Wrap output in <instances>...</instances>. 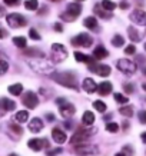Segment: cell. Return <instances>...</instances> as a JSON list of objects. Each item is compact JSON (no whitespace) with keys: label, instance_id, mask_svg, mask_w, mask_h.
<instances>
[{"label":"cell","instance_id":"b9f144b4","mask_svg":"<svg viewBox=\"0 0 146 156\" xmlns=\"http://www.w3.org/2000/svg\"><path fill=\"white\" fill-rule=\"evenodd\" d=\"M125 90H126V93H133V85H130V83L125 85Z\"/></svg>","mask_w":146,"mask_h":156},{"label":"cell","instance_id":"ab89813d","mask_svg":"<svg viewBox=\"0 0 146 156\" xmlns=\"http://www.w3.org/2000/svg\"><path fill=\"white\" fill-rule=\"evenodd\" d=\"M60 152H62V149H60V147H56V149H53V151L47 152V156H55V155H59Z\"/></svg>","mask_w":146,"mask_h":156},{"label":"cell","instance_id":"816d5d0a","mask_svg":"<svg viewBox=\"0 0 146 156\" xmlns=\"http://www.w3.org/2000/svg\"><path fill=\"white\" fill-rule=\"evenodd\" d=\"M142 87H143V89L146 90V83H143V86H142Z\"/></svg>","mask_w":146,"mask_h":156},{"label":"cell","instance_id":"ffe728a7","mask_svg":"<svg viewBox=\"0 0 146 156\" xmlns=\"http://www.w3.org/2000/svg\"><path fill=\"white\" fill-rule=\"evenodd\" d=\"M94 13L98 14L99 17H102V19H110L112 17V14H110V12H108V10H102V5H96L94 6Z\"/></svg>","mask_w":146,"mask_h":156},{"label":"cell","instance_id":"6da1fadb","mask_svg":"<svg viewBox=\"0 0 146 156\" xmlns=\"http://www.w3.org/2000/svg\"><path fill=\"white\" fill-rule=\"evenodd\" d=\"M27 63L33 70L39 72V73H43V75H49V73H52V72L55 70V67H53L52 63L49 60H46V59H43V57L34 59V60H27Z\"/></svg>","mask_w":146,"mask_h":156},{"label":"cell","instance_id":"603a6c76","mask_svg":"<svg viewBox=\"0 0 146 156\" xmlns=\"http://www.w3.org/2000/svg\"><path fill=\"white\" fill-rule=\"evenodd\" d=\"M96 73L102 77H106V76L110 75V67L108 65H99V66L96 67Z\"/></svg>","mask_w":146,"mask_h":156},{"label":"cell","instance_id":"52a82bcc","mask_svg":"<svg viewBox=\"0 0 146 156\" xmlns=\"http://www.w3.org/2000/svg\"><path fill=\"white\" fill-rule=\"evenodd\" d=\"M118 69L123 73H126V75H132L136 72V65L133 63L132 60H129V59H120L118 60Z\"/></svg>","mask_w":146,"mask_h":156},{"label":"cell","instance_id":"d6986e66","mask_svg":"<svg viewBox=\"0 0 146 156\" xmlns=\"http://www.w3.org/2000/svg\"><path fill=\"white\" fill-rule=\"evenodd\" d=\"M2 108H3L5 112H12V110H14V108H16V103H14L13 100L7 99V98H3V99H2Z\"/></svg>","mask_w":146,"mask_h":156},{"label":"cell","instance_id":"9f6ffc18","mask_svg":"<svg viewBox=\"0 0 146 156\" xmlns=\"http://www.w3.org/2000/svg\"><path fill=\"white\" fill-rule=\"evenodd\" d=\"M145 75H146V69H145Z\"/></svg>","mask_w":146,"mask_h":156},{"label":"cell","instance_id":"e0dca14e","mask_svg":"<svg viewBox=\"0 0 146 156\" xmlns=\"http://www.w3.org/2000/svg\"><path fill=\"white\" fill-rule=\"evenodd\" d=\"M108 56H109V53L103 46H98V48L93 50V59L94 60H100V59H105V57H108Z\"/></svg>","mask_w":146,"mask_h":156},{"label":"cell","instance_id":"7dc6e473","mask_svg":"<svg viewBox=\"0 0 146 156\" xmlns=\"http://www.w3.org/2000/svg\"><path fill=\"white\" fill-rule=\"evenodd\" d=\"M141 139H142V142H143V143H146V132H143L141 135Z\"/></svg>","mask_w":146,"mask_h":156},{"label":"cell","instance_id":"d6a6232c","mask_svg":"<svg viewBox=\"0 0 146 156\" xmlns=\"http://www.w3.org/2000/svg\"><path fill=\"white\" fill-rule=\"evenodd\" d=\"M106 130L110 133H116L119 130V125L115 122H109L108 125H106Z\"/></svg>","mask_w":146,"mask_h":156},{"label":"cell","instance_id":"9c48e42d","mask_svg":"<svg viewBox=\"0 0 146 156\" xmlns=\"http://www.w3.org/2000/svg\"><path fill=\"white\" fill-rule=\"evenodd\" d=\"M22 102H23V105L27 109H34L36 106H37V103H39V99H37V96L34 95L33 92H26V93L23 95Z\"/></svg>","mask_w":146,"mask_h":156},{"label":"cell","instance_id":"7a4b0ae2","mask_svg":"<svg viewBox=\"0 0 146 156\" xmlns=\"http://www.w3.org/2000/svg\"><path fill=\"white\" fill-rule=\"evenodd\" d=\"M55 80L60 85L66 86V87H70V89H77V85H76V77L73 73H69V72H65V73H57L55 75Z\"/></svg>","mask_w":146,"mask_h":156},{"label":"cell","instance_id":"cb8c5ba5","mask_svg":"<svg viewBox=\"0 0 146 156\" xmlns=\"http://www.w3.org/2000/svg\"><path fill=\"white\" fill-rule=\"evenodd\" d=\"M83 24H85V27H87V29H96L98 27V20H96V17H93V16H89V17L85 19Z\"/></svg>","mask_w":146,"mask_h":156},{"label":"cell","instance_id":"c3c4849f","mask_svg":"<svg viewBox=\"0 0 146 156\" xmlns=\"http://www.w3.org/2000/svg\"><path fill=\"white\" fill-rule=\"evenodd\" d=\"M5 36H6V30L5 29H2V37H5Z\"/></svg>","mask_w":146,"mask_h":156},{"label":"cell","instance_id":"60d3db41","mask_svg":"<svg viewBox=\"0 0 146 156\" xmlns=\"http://www.w3.org/2000/svg\"><path fill=\"white\" fill-rule=\"evenodd\" d=\"M7 67H9V65H7V62L2 60V70H0V73H2V75H5L6 70H7Z\"/></svg>","mask_w":146,"mask_h":156},{"label":"cell","instance_id":"83f0119b","mask_svg":"<svg viewBox=\"0 0 146 156\" xmlns=\"http://www.w3.org/2000/svg\"><path fill=\"white\" fill-rule=\"evenodd\" d=\"M119 113L126 116V118H132L133 116V108L132 106H125V108H120L119 109Z\"/></svg>","mask_w":146,"mask_h":156},{"label":"cell","instance_id":"484cf974","mask_svg":"<svg viewBox=\"0 0 146 156\" xmlns=\"http://www.w3.org/2000/svg\"><path fill=\"white\" fill-rule=\"evenodd\" d=\"M75 59L77 62H83V63H87L89 65L90 62L93 60V59H90L89 56H86V55H83V53H80V52H75Z\"/></svg>","mask_w":146,"mask_h":156},{"label":"cell","instance_id":"7402d4cb","mask_svg":"<svg viewBox=\"0 0 146 156\" xmlns=\"http://www.w3.org/2000/svg\"><path fill=\"white\" fill-rule=\"evenodd\" d=\"M29 119V112L27 110H20L17 113L14 115V120L17 123H24Z\"/></svg>","mask_w":146,"mask_h":156},{"label":"cell","instance_id":"db71d44e","mask_svg":"<svg viewBox=\"0 0 146 156\" xmlns=\"http://www.w3.org/2000/svg\"><path fill=\"white\" fill-rule=\"evenodd\" d=\"M76 2H85V0H76Z\"/></svg>","mask_w":146,"mask_h":156},{"label":"cell","instance_id":"4dcf8cb0","mask_svg":"<svg viewBox=\"0 0 146 156\" xmlns=\"http://www.w3.org/2000/svg\"><path fill=\"white\" fill-rule=\"evenodd\" d=\"M37 6H39L37 0H26V2H24V7L27 10H36Z\"/></svg>","mask_w":146,"mask_h":156},{"label":"cell","instance_id":"2e32d148","mask_svg":"<svg viewBox=\"0 0 146 156\" xmlns=\"http://www.w3.org/2000/svg\"><path fill=\"white\" fill-rule=\"evenodd\" d=\"M29 129H30V132H33V133H39L40 130L43 129V122H42V119H39V118H34L30 120V123H29Z\"/></svg>","mask_w":146,"mask_h":156},{"label":"cell","instance_id":"7c38bea8","mask_svg":"<svg viewBox=\"0 0 146 156\" xmlns=\"http://www.w3.org/2000/svg\"><path fill=\"white\" fill-rule=\"evenodd\" d=\"M129 19L132 20L133 23L139 24V26H146V12L143 10H135L130 13Z\"/></svg>","mask_w":146,"mask_h":156},{"label":"cell","instance_id":"d590c367","mask_svg":"<svg viewBox=\"0 0 146 156\" xmlns=\"http://www.w3.org/2000/svg\"><path fill=\"white\" fill-rule=\"evenodd\" d=\"M29 36H30V39H33V40H40V34H39L37 30H34V29H30V30H29Z\"/></svg>","mask_w":146,"mask_h":156},{"label":"cell","instance_id":"6f0895ef","mask_svg":"<svg viewBox=\"0 0 146 156\" xmlns=\"http://www.w3.org/2000/svg\"><path fill=\"white\" fill-rule=\"evenodd\" d=\"M53 2H56V0H53Z\"/></svg>","mask_w":146,"mask_h":156},{"label":"cell","instance_id":"277c9868","mask_svg":"<svg viewBox=\"0 0 146 156\" xmlns=\"http://www.w3.org/2000/svg\"><path fill=\"white\" fill-rule=\"evenodd\" d=\"M56 103L59 106V112H60V115L63 118H70V116L75 115V112H76L75 106L72 103H69V102H66V99L59 98V99H56Z\"/></svg>","mask_w":146,"mask_h":156},{"label":"cell","instance_id":"ee69618b","mask_svg":"<svg viewBox=\"0 0 146 156\" xmlns=\"http://www.w3.org/2000/svg\"><path fill=\"white\" fill-rule=\"evenodd\" d=\"M55 30L60 33V32H63V26H62L60 23H56V24H55Z\"/></svg>","mask_w":146,"mask_h":156},{"label":"cell","instance_id":"f6af8a7d","mask_svg":"<svg viewBox=\"0 0 146 156\" xmlns=\"http://www.w3.org/2000/svg\"><path fill=\"white\" fill-rule=\"evenodd\" d=\"M127 2H122V3H120V9H127Z\"/></svg>","mask_w":146,"mask_h":156},{"label":"cell","instance_id":"30bf717a","mask_svg":"<svg viewBox=\"0 0 146 156\" xmlns=\"http://www.w3.org/2000/svg\"><path fill=\"white\" fill-rule=\"evenodd\" d=\"M75 152L80 156H87V155H96L98 153V149L92 145H85V143H80L75 147Z\"/></svg>","mask_w":146,"mask_h":156},{"label":"cell","instance_id":"d4e9b609","mask_svg":"<svg viewBox=\"0 0 146 156\" xmlns=\"http://www.w3.org/2000/svg\"><path fill=\"white\" fill-rule=\"evenodd\" d=\"M127 33H129V37H130V40L132 42H139L141 40V34H139V32H137L135 27H127Z\"/></svg>","mask_w":146,"mask_h":156},{"label":"cell","instance_id":"3957f363","mask_svg":"<svg viewBox=\"0 0 146 156\" xmlns=\"http://www.w3.org/2000/svg\"><path fill=\"white\" fill-rule=\"evenodd\" d=\"M93 133H96V128H92V129H80L77 132L72 136L70 139V143L73 145H80V143H83L85 140H87Z\"/></svg>","mask_w":146,"mask_h":156},{"label":"cell","instance_id":"4316f807","mask_svg":"<svg viewBox=\"0 0 146 156\" xmlns=\"http://www.w3.org/2000/svg\"><path fill=\"white\" fill-rule=\"evenodd\" d=\"M22 90H23V86L20 85V83H16V85H12L9 87V92L12 93V95L14 96H19L20 93H22Z\"/></svg>","mask_w":146,"mask_h":156},{"label":"cell","instance_id":"8992f818","mask_svg":"<svg viewBox=\"0 0 146 156\" xmlns=\"http://www.w3.org/2000/svg\"><path fill=\"white\" fill-rule=\"evenodd\" d=\"M52 55L55 62H63L67 57V50L63 44L55 43V44H52Z\"/></svg>","mask_w":146,"mask_h":156},{"label":"cell","instance_id":"f35d334b","mask_svg":"<svg viewBox=\"0 0 146 156\" xmlns=\"http://www.w3.org/2000/svg\"><path fill=\"white\" fill-rule=\"evenodd\" d=\"M3 2H5V5H7V6H16V5H19L20 0H3Z\"/></svg>","mask_w":146,"mask_h":156},{"label":"cell","instance_id":"44dd1931","mask_svg":"<svg viewBox=\"0 0 146 156\" xmlns=\"http://www.w3.org/2000/svg\"><path fill=\"white\" fill-rule=\"evenodd\" d=\"M82 122H83V125H85V126H92V125H93V122H94V115L92 113V112H89V110H86L85 113H83Z\"/></svg>","mask_w":146,"mask_h":156},{"label":"cell","instance_id":"f907efd6","mask_svg":"<svg viewBox=\"0 0 146 156\" xmlns=\"http://www.w3.org/2000/svg\"><path fill=\"white\" fill-rule=\"evenodd\" d=\"M115 156H126V155H125V153H122V152H119V153H116Z\"/></svg>","mask_w":146,"mask_h":156},{"label":"cell","instance_id":"8d00e7d4","mask_svg":"<svg viewBox=\"0 0 146 156\" xmlns=\"http://www.w3.org/2000/svg\"><path fill=\"white\" fill-rule=\"evenodd\" d=\"M135 52H136V48H135V44H130V46H127V48L125 49V53H126V55H133Z\"/></svg>","mask_w":146,"mask_h":156},{"label":"cell","instance_id":"7bdbcfd3","mask_svg":"<svg viewBox=\"0 0 146 156\" xmlns=\"http://www.w3.org/2000/svg\"><path fill=\"white\" fill-rule=\"evenodd\" d=\"M139 119H141L142 123H146V112H141L139 113Z\"/></svg>","mask_w":146,"mask_h":156},{"label":"cell","instance_id":"1f68e13d","mask_svg":"<svg viewBox=\"0 0 146 156\" xmlns=\"http://www.w3.org/2000/svg\"><path fill=\"white\" fill-rule=\"evenodd\" d=\"M112 43H113V46H116V48H120L122 44H125V39H123L120 34H115V37L112 39Z\"/></svg>","mask_w":146,"mask_h":156},{"label":"cell","instance_id":"f546056e","mask_svg":"<svg viewBox=\"0 0 146 156\" xmlns=\"http://www.w3.org/2000/svg\"><path fill=\"white\" fill-rule=\"evenodd\" d=\"M102 7H103L105 10H108V12H112V10L116 9V3H113L110 0H103V2H102Z\"/></svg>","mask_w":146,"mask_h":156},{"label":"cell","instance_id":"836d02e7","mask_svg":"<svg viewBox=\"0 0 146 156\" xmlns=\"http://www.w3.org/2000/svg\"><path fill=\"white\" fill-rule=\"evenodd\" d=\"M93 106H94V109H96L98 112H102V113H103L105 110H106V105H105L103 102H100V100H94V102H93Z\"/></svg>","mask_w":146,"mask_h":156},{"label":"cell","instance_id":"f1b7e54d","mask_svg":"<svg viewBox=\"0 0 146 156\" xmlns=\"http://www.w3.org/2000/svg\"><path fill=\"white\" fill-rule=\"evenodd\" d=\"M13 43L17 48H26V44H27V42H26V39H24L23 36H16V37H13Z\"/></svg>","mask_w":146,"mask_h":156},{"label":"cell","instance_id":"ac0fdd59","mask_svg":"<svg viewBox=\"0 0 146 156\" xmlns=\"http://www.w3.org/2000/svg\"><path fill=\"white\" fill-rule=\"evenodd\" d=\"M98 92H99V95L102 96H106L109 95L110 92H112V83L110 82H102L98 87Z\"/></svg>","mask_w":146,"mask_h":156},{"label":"cell","instance_id":"e575fe53","mask_svg":"<svg viewBox=\"0 0 146 156\" xmlns=\"http://www.w3.org/2000/svg\"><path fill=\"white\" fill-rule=\"evenodd\" d=\"M115 100H116L118 103H122V105H125V103H127V102H129V99H127L126 96L120 95V93H115Z\"/></svg>","mask_w":146,"mask_h":156},{"label":"cell","instance_id":"bcb514c9","mask_svg":"<svg viewBox=\"0 0 146 156\" xmlns=\"http://www.w3.org/2000/svg\"><path fill=\"white\" fill-rule=\"evenodd\" d=\"M47 120H49V122H53V120H55V116H53L52 113H49L47 115Z\"/></svg>","mask_w":146,"mask_h":156},{"label":"cell","instance_id":"f5cc1de1","mask_svg":"<svg viewBox=\"0 0 146 156\" xmlns=\"http://www.w3.org/2000/svg\"><path fill=\"white\" fill-rule=\"evenodd\" d=\"M9 156H17V155H16V153H12V155H9Z\"/></svg>","mask_w":146,"mask_h":156},{"label":"cell","instance_id":"681fc988","mask_svg":"<svg viewBox=\"0 0 146 156\" xmlns=\"http://www.w3.org/2000/svg\"><path fill=\"white\" fill-rule=\"evenodd\" d=\"M123 128H125V129H127V128H129V123H127V122H125V123H123Z\"/></svg>","mask_w":146,"mask_h":156},{"label":"cell","instance_id":"4fadbf2b","mask_svg":"<svg viewBox=\"0 0 146 156\" xmlns=\"http://www.w3.org/2000/svg\"><path fill=\"white\" fill-rule=\"evenodd\" d=\"M27 146L34 152H39L42 151L43 147H47L49 146V143H47L46 139H30L27 142Z\"/></svg>","mask_w":146,"mask_h":156},{"label":"cell","instance_id":"5b68a950","mask_svg":"<svg viewBox=\"0 0 146 156\" xmlns=\"http://www.w3.org/2000/svg\"><path fill=\"white\" fill-rule=\"evenodd\" d=\"M6 22H7V24H9L10 27L13 29H17V27H23V26H26V19H24L22 14L19 13H12V14H7L6 16Z\"/></svg>","mask_w":146,"mask_h":156},{"label":"cell","instance_id":"74e56055","mask_svg":"<svg viewBox=\"0 0 146 156\" xmlns=\"http://www.w3.org/2000/svg\"><path fill=\"white\" fill-rule=\"evenodd\" d=\"M10 129H12V130H14V132L17 133V135H22V133H23V130H22V129H20L17 125H10Z\"/></svg>","mask_w":146,"mask_h":156},{"label":"cell","instance_id":"11a10c76","mask_svg":"<svg viewBox=\"0 0 146 156\" xmlns=\"http://www.w3.org/2000/svg\"><path fill=\"white\" fill-rule=\"evenodd\" d=\"M145 50H146V43H145Z\"/></svg>","mask_w":146,"mask_h":156},{"label":"cell","instance_id":"ba28073f","mask_svg":"<svg viewBox=\"0 0 146 156\" xmlns=\"http://www.w3.org/2000/svg\"><path fill=\"white\" fill-rule=\"evenodd\" d=\"M92 37H90L87 33H80L77 34L76 37L72 39V44L73 46H83V48H89L90 44H92Z\"/></svg>","mask_w":146,"mask_h":156},{"label":"cell","instance_id":"8fae6325","mask_svg":"<svg viewBox=\"0 0 146 156\" xmlns=\"http://www.w3.org/2000/svg\"><path fill=\"white\" fill-rule=\"evenodd\" d=\"M66 12H67V14H63L62 17H63V19L69 17V20H73V19H76L80 13H82V6L77 5V3H70V5L67 6Z\"/></svg>","mask_w":146,"mask_h":156},{"label":"cell","instance_id":"9a60e30c","mask_svg":"<svg viewBox=\"0 0 146 156\" xmlns=\"http://www.w3.org/2000/svg\"><path fill=\"white\" fill-rule=\"evenodd\" d=\"M82 87H83V90H86L87 93H94V92L98 90V87H99V86L96 85V82H94L93 79L86 77L85 80H83V83H82Z\"/></svg>","mask_w":146,"mask_h":156},{"label":"cell","instance_id":"5bb4252c","mask_svg":"<svg viewBox=\"0 0 146 156\" xmlns=\"http://www.w3.org/2000/svg\"><path fill=\"white\" fill-rule=\"evenodd\" d=\"M52 137H53V140L56 143H59V145H62V143H65L67 140L66 133L63 132V130H60L59 128H55L52 130Z\"/></svg>","mask_w":146,"mask_h":156}]
</instances>
